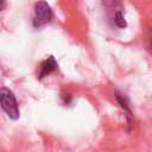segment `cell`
<instances>
[{"label":"cell","instance_id":"obj_1","mask_svg":"<svg viewBox=\"0 0 152 152\" xmlns=\"http://www.w3.org/2000/svg\"><path fill=\"white\" fill-rule=\"evenodd\" d=\"M0 107L6 113V115L12 120H18L20 115L18 101L11 89L6 87L0 88Z\"/></svg>","mask_w":152,"mask_h":152},{"label":"cell","instance_id":"obj_2","mask_svg":"<svg viewBox=\"0 0 152 152\" xmlns=\"http://www.w3.org/2000/svg\"><path fill=\"white\" fill-rule=\"evenodd\" d=\"M52 17H53L52 10L45 0H39L38 2H36V5H34V18H33L34 27H40V26L50 23Z\"/></svg>","mask_w":152,"mask_h":152},{"label":"cell","instance_id":"obj_3","mask_svg":"<svg viewBox=\"0 0 152 152\" xmlns=\"http://www.w3.org/2000/svg\"><path fill=\"white\" fill-rule=\"evenodd\" d=\"M57 62L53 56H50L48 57L46 59H44L42 63H40V66H39V71H38V77L39 80L44 78L45 76L50 75L51 72L56 71L57 70Z\"/></svg>","mask_w":152,"mask_h":152},{"label":"cell","instance_id":"obj_4","mask_svg":"<svg viewBox=\"0 0 152 152\" xmlns=\"http://www.w3.org/2000/svg\"><path fill=\"white\" fill-rule=\"evenodd\" d=\"M116 101L118 103L120 104V107L124 109V112L126 113V118H127V122H128V126L132 125V113H131V109H129V103H128V99L122 95V94H116Z\"/></svg>","mask_w":152,"mask_h":152},{"label":"cell","instance_id":"obj_5","mask_svg":"<svg viewBox=\"0 0 152 152\" xmlns=\"http://www.w3.org/2000/svg\"><path fill=\"white\" fill-rule=\"evenodd\" d=\"M114 24H115V26H118L119 28H125L126 26H127V23H126V20H125V17H124V14H122V12H116L115 13V15H114Z\"/></svg>","mask_w":152,"mask_h":152},{"label":"cell","instance_id":"obj_6","mask_svg":"<svg viewBox=\"0 0 152 152\" xmlns=\"http://www.w3.org/2000/svg\"><path fill=\"white\" fill-rule=\"evenodd\" d=\"M119 2H120V0H101V4H102L104 7H107V8H109V7H115Z\"/></svg>","mask_w":152,"mask_h":152},{"label":"cell","instance_id":"obj_7","mask_svg":"<svg viewBox=\"0 0 152 152\" xmlns=\"http://www.w3.org/2000/svg\"><path fill=\"white\" fill-rule=\"evenodd\" d=\"M6 7V0H0V11L5 10Z\"/></svg>","mask_w":152,"mask_h":152}]
</instances>
